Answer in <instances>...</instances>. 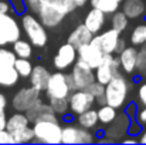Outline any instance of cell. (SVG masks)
<instances>
[{
  "label": "cell",
  "mask_w": 146,
  "mask_h": 145,
  "mask_svg": "<svg viewBox=\"0 0 146 145\" xmlns=\"http://www.w3.org/2000/svg\"><path fill=\"white\" fill-rule=\"evenodd\" d=\"M20 76L14 65L0 64V87H13L19 83Z\"/></svg>",
  "instance_id": "obj_24"
},
{
  "label": "cell",
  "mask_w": 146,
  "mask_h": 145,
  "mask_svg": "<svg viewBox=\"0 0 146 145\" xmlns=\"http://www.w3.org/2000/svg\"><path fill=\"white\" fill-rule=\"evenodd\" d=\"M109 23H111V27H112V29H115L116 31H119V33L122 34V33L128 29V26H129V17L119 9V10H116L115 13L111 14Z\"/></svg>",
  "instance_id": "obj_25"
},
{
  "label": "cell",
  "mask_w": 146,
  "mask_h": 145,
  "mask_svg": "<svg viewBox=\"0 0 146 145\" xmlns=\"http://www.w3.org/2000/svg\"><path fill=\"white\" fill-rule=\"evenodd\" d=\"M74 90L75 87L71 74H67L62 70H57L50 76L46 94L47 98H68Z\"/></svg>",
  "instance_id": "obj_6"
},
{
  "label": "cell",
  "mask_w": 146,
  "mask_h": 145,
  "mask_svg": "<svg viewBox=\"0 0 146 145\" xmlns=\"http://www.w3.org/2000/svg\"><path fill=\"white\" fill-rule=\"evenodd\" d=\"M116 1H119V3H122V1H123V0H116Z\"/></svg>",
  "instance_id": "obj_50"
},
{
  "label": "cell",
  "mask_w": 146,
  "mask_h": 145,
  "mask_svg": "<svg viewBox=\"0 0 146 145\" xmlns=\"http://www.w3.org/2000/svg\"><path fill=\"white\" fill-rule=\"evenodd\" d=\"M121 73V63L116 54H104L102 61L95 68V78L102 84H108L116 74Z\"/></svg>",
  "instance_id": "obj_9"
},
{
  "label": "cell",
  "mask_w": 146,
  "mask_h": 145,
  "mask_svg": "<svg viewBox=\"0 0 146 145\" xmlns=\"http://www.w3.org/2000/svg\"><path fill=\"white\" fill-rule=\"evenodd\" d=\"M71 78L74 83L75 90L88 88L97 78H95V70L91 68L88 64H85L81 60H77L74 65L71 67Z\"/></svg>",
  "instance_id": "obj_12"
},
{
  "label": "cell",
  "mask_w": 146,
  "mask_h": 145,
  "mask_svg": "<svg viewBox=\"0 0 146 145\" xmlns=\"http://www.w3.org/2000/svg\"><path fill=\"white\" fill-rule=\"evenodd\" d=\"M92 96L95 97V98H98V97H102V96H105V84H102V83H99V81H94L88 88H87Z\"/></svg>",
  "instance_id": "obj_35"
},
{
  "label": "cell",
  "mask_w": 146,
  "mask_h": 145,
  "mask_svg": "<svg viewBox=\"0 0 146 145\" xmlns=\"http://www.w3.org/2000/svg\"><path fill=\"white\" fill-rule=\"evenodd\" d=\"M23 34L20 19L16 17V13L7 11L0 14V47L11 46Z\"/></svg>",
  "instance_id": "obj_5"
},
{
  "label": "cell",
  "mask_w": 146,
  "mask_h": 145,
  "mask_svg": "<svg viewBox=\"0 0 146 145\" xmlns=\"http://www.w3.org/2000/svg\"><path fill=\"white\" fill-rule=\"evenodd\" d=\"M132 90V83L125 77L123 73L116 74L106 86H105V100L106 104L115 107L116 110L125 108L128 104L129 93Z\"/></svg>",
  "instance_id": "obj_2"
},
{
  "label": "cell",
  "mask_w": 146,
  "mask_h": 145,
  "mask_svg": "<svg viewBox=\"0 0 146 145\" xmlns=\"http://www.w3.org/2000/svg\"><path fill=\"white\" fill-rule=\"evenodd\" d=\"M38 101H41V91L34 87H23L11 98V107L14 111L27 112L31 107H34Z\"/></svg>",
  "instance_id": "obj_8"
},
{
  "label": "cell",
  "mask_w": 146,
  "mask_h": 145,
  "mask_svg": "<svg viewBox=\"0 0 146 145\" xmlns=\"http://www.w3.org/2000/svg\"><path fill=\"white\" fill-rule=\"evenodd\" d=\"M138 100L142 105H146V83H142L138 87Z\"/></svg>",
  "instance_id": "obj_41"
},
{
  "label": "cell",
  "mask_w": 146,
  "mask_h": 145,
  "mask_svg": "<svg viewBox=\"0 0 146 145\" xmlns=\"http://www.w3.org/2000/svg\"><path fill=\"white\" fill-rule=\"evenodd\" d=\"M145 47H146V44H145Z\"/></svg>",
  "instance_id": "obj_51"
},
{
  "label": "cell",
  "mask_w": 146,
  "mask_h": 145,
  "mask_svg": "<svg viewBox=\"0 0 146 145\" xmlns=\"http://www.w3.org/2000/svg\"><path fill=\"white\" fill-rule=\"evenodd\" d=\"M77 50H78V60L84 61L85 64H88L94 70L99 65V63L104 58L102 50L98 47L95 43H92V41L91 43H87V44H84L81 47H78Z\"/></svg>",
  "instance_id": "obj_15"
},
{
  "label": "cell",
  "mask_w": 146,
  "mask_h": 145,
  "mask_svg": "<svg viewBox=\"0 0 146 145\" xmlns=\"http://www.w3.org/2000/svg\"><path fill=\"white\" fill-rule=\"evenodd\" d=\"M143 130V125L136 120V118H132L131 120V124H129V128H128V135H132V137H139L141 132Z\"/></svg>",
  "instance_id": "obj_36"
},
{
  "label": "cell",
  "mask_w": 146,
  "mask_h": 145,
  "mask_svg": "<svg viewBox=\"0 0 146 145\" xmlns=\"http://www.w3.org/2000/svg\"><path fill=\"white\" fill-rule=\"evenodd\" d=\"M27 115L29 118L31 120V122L37 121V120H50V121H58V115L54 112L52 107L50 105V102H43L38 101L34 107H31L29 111H27Z\"/></svg>",
  "instance_id": "obj_19"
},
{
  "label": "cell",
  "mask_w": 146,
  "mask_h": 145,
  "mask_svg": "<svg viewBox=\"0 0 146 145\" xmlns=\"http://www.w3.org/2000/svg\"><path fill=\"white\" fill-rule=\"evenodd\" d=\"M78 60V50L75 46H72L71 43H64L61 44L54 58H52V65L57 70H68L74 65V63Z\"/></svg>",
  "instance_id": "obj_13"
},
{
  "label": "cell",
  "mask_w": 146,
  "mask_h": 145,
  "mask_svg": "<svg viewBox=\"0 0 146 145\" xmlns=\"http://www.w3.org/2000/svg\"><path fill=\"white\" fill-rule=\"evenodd\" d=\"M129 41H131L132 46H136V47L145 46L146 44V23L138 24V26L133 27V30L131 31Z\"/></svg>",
  "instance_id": "obj_29"
},
{
  "label": "cell",
  "mask_w": 146,
  "mask_h": 145,
  "mask_svg": "<svg viewBox=\"0 0 146 145\" xmlns=\"http://www.w3.org/2000/svg\"><path fill=\"white\" fill-rule=\"evenodd\" d=\"M121 142L122 144H136V142H139V138L138 137H132V135H126Z\"/></svg>",
  "instance_id": "obj_45"
},
{
  "label": "cell",
  "mask_w": 146,
  "mask_h": 145,
  "mask_svg": "<svg viewBox=\"0 0 146 145\" xmlns=\"http://www.w3.org/2000/svg\"><path fill=\"white\" fill-rule=\"evenodd\" d=\"M119 39H121V33L111 27L108 30H104V31L95 34L92 39V43H95L102 50L104 54H115Z\"/></svg>",
  "instance_id": "obj_14"
},
{
  "label": "cell",
  "mask_w": 146,
  "mask_h": 145,
  "mask_svg": "<svg viewBox=\"0 0 146 145\" xmlns=\"http://www.w3.org/2000/svg\"><path fill=\"white\" fill-rule=\"evenodd\" d=\"M138 138H139L141 144H146V130H142V132H141V135Z\"/></svg>",
  "instance_id": "obj_49"
},
{
  "label": "cell",
  "mask_w": 146,
  "mask_h": 145,
  "mask_svg": "<svg viewBox=\"0 0 146 145\" xmlns=\"http://www.w3.org/2000/svg\"><path fill=\"white\" fill-rule=\"evenodd\" d=\"M136 73L139 76H146V47L142 46V48L138 53L136 60Z\"/></svg>",
  "instance_id": "obj_34"
},
{
  "label": "cell",
  "mask_w": 146,
  "mask_h": 145,
  "mask_svg": "<svg viewBox=\"0 0 146 145\" xmlns=\"http://www.w3.org/2000/svg\"><path fill=\"white\" fill-rule=\"evenodd\" d=\"M97 142V134L81 125L68 124L62 127L61 144H92Z\"/></svg>",
  "instance_id": "obj_7"
},
{
  "label": "cell",
  "mask_w": 146,
  "mask_h": 145,
  "mask_svg": "<svg viewBox=\"0 0 146 145\" xmlns=\"http://www.w3.org/2000/svg\"><path fill=\"white\" fill-rule=\"evenodd\" d=\"M11 4L9 3V0H0V14L1 13H7V11H11Z\"/></svg>",
  "instance_id": "obj_43"
},
{
  "label": "cell",
  "mask_w": 146,
  "mask_h": 145,
  "mask_svg": "<svg viewBox=\"0 0 146 145\" xmlns=\"http://www.w3.org/2000/svg\"><path fill=\"white\" fill-rule=\"evenodd\" d=\"M68 104H70V114L78 115L90 108H94L97 104V98L92 96L87 88L81 90H74L68 97Z\"/></svg>",
  "instance_id": "obj_11"
},
{
  "label": "cell",
  "mask_w": 146,
  "mask_h": 145,
  "mask_svg": "<svg viewBox=\"0 0 146 145\" xmlns=\"http://www.w3.org/2000/svg\"><path fill=\"white\" fill-rule=\"evenodd\" d=\"M31 125H33V130H34V144H61L62 127H61L60 121L37 120Z\"/></svg>",
  "instance_id": "obj_4"
},
{
  "label": "cell",
  "mask_w": 146,
  "mask_h": 145,
  "mask_svg": "<svg viewBox=\"0 0 146 145\" xmlns=\"http://www.w3.org/2000/svg\"><path fill=\"white\" fill-rule=\"evenodd\" d=\"M106 13H104L102 10H99L97 7H92L88 13H87V16H85V19H84V24L88 27V30L95 36L98 33H101L102 30H104V27H105V23H106Z\"/></svg>",
  "instance_id": "obj_18"
},
{
  "label": "cell",
  "mask_w": 146,
  "mask_h": 145,
  "mask_svg": "<svg viewBox=\"0 0 146 145\" xmlns=\"http://www.w3.org/2000/svg\"><path fill=\"white\" fill-rule=\"evenodd\" d=\"M16 144H29V142H34V130L33 125H29L17 132L13 134Z\"/></svg>",
  "instance_id": "obj_32"
},
{
  "label": "cell",
  "mask_w": 146,
  "mask_h": 145,
  "mask_svg": "<svg viewBox=\"0 0 146 145\" xmlns=\"http://www.w3.org/2000/svg\"><path fill=\"white\" fill-rule=\"evenodd\" d=\"M121 10L129 20H138L146 14V3L143 0H123L121 3Z\"/></svg>",
  "instance_id": "obj_21"
},
{
  "label": "cell",
  "mask_w": 146,
  "mask_h": 145,
  "mask_svg": "<svg viewBox=\"0 0 146 145\" xmlns=\"http://www.w3.org/2000/svg\"><path fill=\"white\" fill-rule=\"evenodd\" d=\"M9 3L11 4L13 11H14L16 14H19V16L23 14V13H26V10H27L24 0H9Z\"/></svg>",
  "instance_id": "obj_37"
},
{
  "label": "cell",
  "mask_w": 146,
  "mask_h": 145,
  "mask_svg": "<svg viewBox=\"0 0 146 145\" xmlns=\"http://www.w3.org/2000/svg\"><path fill=\"white\" fill-rule=\"evenodd\" d=\"M75 9L72 0H43L37 16L47 29H55Z\"/></svg>",
  "instance_id": "obj_1"
},
{
  "label": "cell",
  "mask_w": 146,
  "mask_h": 145,
  "mask_svg": "<svg viewBox=\"0 0 146 145\" xmlns=\"http://www.w3.org/2000/svg\"><path fill=\"white\" fill-rule=\"evenodd\" d=\"M20 78H29L31 71H33V64L30 61V58H21V57H17L16 60V64H14Z\"/></svg>",
  "instance_id": "obj_31"
},
{
  "label": "cell",
  "mask_w": 146,
  "mask_h": 145,
  "mask_svg": "<svg viewBox=\"0 0 146 145\" xmlns=\"http://www.w3.org/2000/svg\"><path fill=\"white\" fill-rule=\"evenodd\" d=\"M125 112L131 118H136V114H138V105H136V102H128L125 105Z\"/></svg>",
  "instance_id": "obj_40"
},
{
  "label": "cell",
  "mask_w": 146,
  "mask_h": 145,
  "mask_svg": "<svg viewBox=\"0 0 146 145\" xmlns=\"http://www.w3.org/2000/svg\"><path fill=\"white\" fill-rule=\"evenodd\" d=\"M98 111V118H99V122L102 127H106L108 124H111L116 115H118V110L109 104H104V105H99Z\"/></svg>",
  "instance_id": "obj_26"
},
{
  "label": "cell",
  "mask_w": 146,
  "mask_h": 145,
  "mask_svg": "<svg viewBox=\"0 0 146 145\" xmlns=\"http://www.w3.org/2000/svg\"><path fill=\"white\" fill-rule=\"evenodd\" d=\"M31 124H33V122H31V120L29 118L27 112L16 111V112H13L10 117H7V125H6V128H7L11 134H14V132H17V131H20V130H23V128H26V127H29V125H31Z\"/></svg>",
  "instance_id": "obj_23"
},
{
  "label": "cell",
  "mask_w": 146,
  "mask_h": 145,
  "mask_svg": "<svg viewBox=\"0 0 146 145\" xmlns=\"http://www.w3.org/2000/svg\"><path fill=\"white\" fill-rule=\"evenodd\" d=\"M74 3H75V6H77V9H80V7H84L90 0H72Z\"/></svg>",
  "instance_id": "obj_48"
},
{
  "label": "cell",
  "mask_w": 146,
  "mask_h": 145,
  "mask_svg": "<svg viewBox=\"0 0 146 145\" xmlns=\"http://www.w3.org/2000/svg\"><path fill=\"white\" fill-rule=\"evenodd\" d=\"M0 144H16L13 134L7 128H4V130L0 131Z\"/></svg>",
  "instance_id": "obj_38"
},
{
  "label": "cell",
  "mask_w": 146,
  "mask_h": 145,
  "mask_svg": "<svg viewBox=\"0 0 146 145\" xmlns=\"http://www.w3.org/2000/svg\"><path fill=\"white\" fill-rule=\"evenodd\" d=\"M7 125V115H6V110H0V131L4 130Z\"/></svg>",
  "instance_id": "obj_44"
},
{
  "label": "cell",
  "mask_w": 146,
  "mask_h": 145,
  "mask_svg": "<svg viewBox=\"0 0 146 145\" xmlns=\"http://www.w3.org/2000/svg\"><path fill=\"white\" fill-rule=\"evenodd\" d=\"M126 47V40L125 39H119V41H118V44H116V50H115V54H119L123 48Z\"/></svg>",
  "instance_id": "obj_46"
},
{
  "label": "cell",
  "mask_w": 146,
  "mask_h": 145,
  "mask_svg": "<svg viewBox=\"0 0 146 145\" xmlns=\"http://www.w3.org/2000/svg\"><path fill=\"white\" fill-rule=\"evenodd\" d=\"M7 107V97L3 93H0V110H6Z\"/></svg>",
  "instance_id": "obj_47"
},
{
  "label": "cell",
  "mask_w": 146,
  "mask_h": 145,
  "mask_svg": "<svg viewBox=\"0 0 146 145\" xmlns=\"http://www.w3.org/2000/svg\"><path fill=\"white\" fill-rule=\"evenodd\" d=\"M26 1V7L30 13L33 14H37L38 10H40V6H41V1L43 0H24Z\"/></svg>",
  "instance_id": "obj_39"
},
{
  "label": "cell",
  "mask_w": 146,
  "mask_h": 145,
  "mask_svg": "<svg viewBox=\"0 0 146 145\" xmlns=\"http://www.w3.org/2000/svg\"><path fill=\"white\" fill-rule=\"evenodd\" d=\"M50 76H51V73L47 70V67H44V65H41V64L34 65V67H33V71H31V74H30V77H29L30 86L34 87V88H37V90L41 91V93H46Z\"/></svg>",
  "instance_id": "obj_20"
},
{
  "label": "cell",
  "mask_w": 146,
  "mask_h": 145,
  "mask_svg": "<svg viewBox=\"0 0 146 145\" xmlns=\"http://www.w3.org/2000/svg\"><path fill=\"white\" fill-rule=\"evenodd\" d=\"M136 120H138V121H139L143 127H146V105H143L141 110H138Z\"/></svg>",
  "instance_id": "obj_42"
},
{
  "label": "cell",
  "mask_w": 146,
  "mask_h": 145,
  "mask_svg": "<svg viewBox=\"0 0 146 145\" xmlns=\"http://www.w3.org/2000/svg\"><path fill=\"white\" fill-rule=\"evenodd\" d=\"M92 39H94V34H92V33L88 30V27L82 23V24H78V26L70 33L67 41L78 48V47H81V46H84V44H87V43H91Z\"/></svg>",
  "instance_id": "obj_22"
},
{
  "label": "cell",
  "mask_w": 146,
  "mask_h": 145,
  "mask_svg": "<svg viewBox=\"0 0 146 145\" xmlns=\"http://www.w3.org/2000/svg\"><path fill=\"white\" fill-rule=\"evenodd\" d=\"M88 3L91 4V7H97L109 16L121 9V3L116 0H90Z\"/></svg>",
  "instance_id": "obj_28"
},
{
  "label": "cell",
  "mask_w": 146,
  "mask_h": 145,
  "mask_svg": "<svg viewBox=\"0 0 146 145\" xmlns=\"http://www.w3.org/2000/svg\"><path fill=\"white\" fill-rule=\"evenodd\" d=\"M20 24L24 36L34 47H44L48 41L47 27L38 19L37 14L23 13L20 14Z\"/></svg>",
  "instance_id": "obj_3"
},
{
  "label": "cell",
  "mask_w": 146,
  "mask_h": 145,
  "mask_svg": "<svg viewBox=\"0 0 146 145\" xmlns=\"http://www.w3.org/2000/svg\"><path fill=\"white\" fill-rule=\"evenodd\" d=\"M139 50L136 46H126L118 55L121 63V71L123 74H133L136 71V60Z\"/></svg>",
  "instance_id": "obj_16"
},
{
  "label": "cell",
  "mask_w": 146,
  "mask_h": 145,
  "mask_svg": "<svg viewBox=\"0 0 146 145\" xmlns=\"http://www.w3.org/2000/svg\"><path fill=\"white\" fill-rule=\"evenodd\" d=\"M13 51L16 53L17 57H21V58H30L33 55V44L29 41V40H24V39H19L16 40L13 44Z\"/></svg>",
  "instance_id": "obj_27"
},
{
  "label": "cell",
  "mask_w": 146,
  "mask_h": 145,
  "mask_svg": "<svg viewBox=\"0 0 146 145\" xmlns=\"http://www.w3.org/2000/svg\"><path fill=\"white\" fill-rule=\"evenodd\" d=\"M17 60L16 53L13 51V48L6 47H0V64H6V65H14Z\"/></svg>",
  "instance_id": "obj_33"
},
{
  "label": "cell",
  "mask_w": 146,
  "mask_h": 145,
  "mask_svg": "<svg viewBox=\"0 0 146 145\" xmlns=\"http://www.w3.org/2000/svg\"><path fill=\"white\" fill-rule=\"evenodd\" d=\"M131 117L122 111L121 114L118 112L116 118L106 125V128L104 130V135L111 141V142H121L126 135H128V128L131 124Z\"/></svg>",
  "instance_id": "obj_10"
},
{
  "label": "cell",
  "mask_w": 146,
  "mask_h": 145,
  "mask_svg": "<svg viewBox=\"0 0 146 145\" xmlns=\"http://www.w3.org/2000/svg\"><path fill=\"white\" fill-rule=\"evenodd\" d=\"M75 122L87 130L94 131L97 135H104V131L101 130V122L98 118V111L94 108H90L75 117Z\"/></svg>",
  "instance_id": "obj_17"
},
{
  "label": "cell",
  "mask_w": 146,
  "mask_h": 145,
  "mask_svg": "<svg viewBox=\"0 0 146 145\" xmlns=\"http://www.w3.org/2000/svg\"><path fill=\"white\" fill-rule=\"evenodd\" d=\"M48 102L58 117H67L70 114L68 98H48Z\"/></svg>",
  "instance_id": "obj_30"
}]
</instances>
